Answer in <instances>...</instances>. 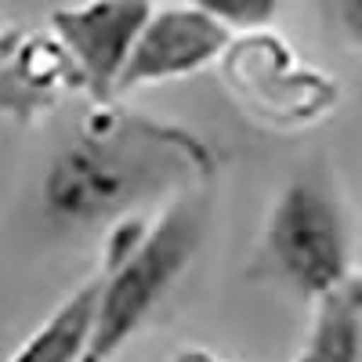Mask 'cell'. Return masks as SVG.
Here are the masks:
<instances>
[{"label": "cell", "mask_w": 362, "mask_h": 362, "mask_svg": "<svg viewBox=\"0 0 362 362\" xmlns=\"http://www.w3.org/2000/svg\"><path fill=\"white\" fill-rule=\"evenodd\" d=\"M214 153L192 131L102 102L69 131L40 185L44 218L62 232L119 228L189 192H206Z\"/></svg>", "instance_id": "cell-1"}, {"label": "cell", "mask_w": 362, "mask_h": 362, "mask_svg": "<svg viewBox=\"0 0 362 362\" xmlns=\"http://www.w3.org/2000/svg\"><path fill=\"white\" fill-rule=\"evenodd\" d=\"M206 221V192H189L156 210L153 218L124 221L105 235L95 326L83 362H112L141 334V326L153 319L199 254Z\"/></svg>", "instance_id": "cell-2"}, {"label": "cell", "mask_w": 362, "mask_h": 362, "mask_svg": "<svg viewBox=\"0 0 362 362\" xmlns=\"http://www.w3.org/2000/svg\"><path fill=\"white\" fill-rule=\"evenodd\" d=\"M261 261L272 279L312 305L358 276L351 272L348 210L322 163L300 167L276 192L261 228Z\"/></svg>", "instance_id": "cell-3"}, {"label": "cell", "mask_w": 362, "mask_h": 362, "mask_svg": "<svg viewBox=\"0 0 362 362\" xmlns=\"http://www.w3.org/2000/svg\"><path fill=\"white\" fill-rule=\"evenodd\" d=\"M221 69L228 90H235L254 116L276 127L319 124L341 102L337 80L305 66L297 51L272 29L235 37L221 58Z\"/></svg>", "instance_id": "cell-4"}, {"label": "cell", "mask_w": 362, "mask_h": 362, "mask_svg": "<svg viewBox=\"0 0 362 362\" xmlns=\"http://www.w3.org/2000/svg\"><path fill=\"white\" fill-rule=\"evenodd\" d=\"M235 33L214 15L210 4H167L153 8L141 37L131 51V62L119 80V90L156 87L185 80L228 54Z\"/></svg>", "instance_id": "cell-5"}, {"label": "cell", "mask_w": 362, "mask_h": 362, "mask_svg": "<svg viewBox=\"0 0 362 362\" xmlns=\"http://www.w3.org/2000/svg\"><path fill=\"white\" fill-rule=\"evenodd\" d=\"M148 15H153V4H138V0L51 11V37L62 44L69 62L76 66L80 83L98 105L119 95V80H124V69Z\"/></svg>", "instance_id": "cell-6"}, {"label": "cell", "mask_w": 362, "mask_h": 362, "mask_svg": "<svg viewBox=\"0 0 362 362\" xmlns=\"http://www.w3.org/2000/svg\"><path fill=\"white\" fill-rule=\"evenodd\" d=\"M62 87H83L62 44L54 37L18 40L11 62L0 73V105L33 116L62 95Z\"/></svg>", "instance_id": "cell-7"}, {"label": "cell", "mask_w": 362, "mask_h": 362, "mask_svg": "<svg viewBox=\"0 0 362 362\" xmlns=\"http://www.w3.org/2000/svg\"><path fill=\"white\" fill-rule=\"evenodd\" d=\"M95 300L98 276H90L47 312V319L8 355V362H83L95 326Z\"/></svg>", "instance_id": "cell-8"}, {"label": "cell", "mask_w": 362, "mask_h": 362, "mask_svg": "<svg viewBox=\"0 0 362 362\" xmlns=\"http://www.w3.org/2000/svg\"><path fill=\"white\" fill-rule=\"evenodd\" d=\"M300 362H362V276L315 305Z\"/></svg>", "instance_id": "cell-9"}, {"label": "cell", "mask_w": 362, "mask_h": 362, "mask_svg": "<svg viewBox=\"0 0 362 362\" xmlns=\"http://www.w3.org/2000/svg\"><path fill=\"white\" fill-rule=\"evenodd\" d=\"M334 15H337V25H341L344 40L362 54V0H348V4H337Z\"/></svg>", "instance_id": "cell-10"}, {"label": "cell", "mask_w": 362, "mask_h": 362, "mask_svg": "<svg viewBox=\"0 0 362 362\" xmlns=\"http://www.w3.org/2000/svg\"><path fill=\"white\" fill-rule=\"evenodd\" d=\"M15 47H18V37H11V33H4V29H0V73H4V66L11 62Z\"/></svg>", "instance_id": "cell-11"}, {"label": "cell", "mask_w": 362, "mask_h": 362, "mask_svg": "<svg viewBox=\"0 0 362 362\" xmlns=\"http://www.w3.org/2000/svg\"><path fill=\"white\" fill-rule=\"evenodd\" d=\"M174 362H225V358H218V355H210V351H199V348H192V351H181Z\"/></svg>", "instance_id": "cell-12"}, {"label": "cell", "mask_w": 362, "mask_h": 362, "mask_svg": "<svg viewBox=\"0 0 362 362\" xmlns=\"http://www.w3.org/2000/svg\"><path fill=\"white\" fill-rule=\"evenodd\" d=\"M290 362H300V358H297V355H293V358H290Z\"/></svg>", "instance_id": "cell-13"}, {"label": "cell", "mask_w": 362, "mask_h": 362, "mask_svg": "<svg viewBox=\"0 0 362 362\" xmlns=\"http://www.w3.org/2000/svg\"><path fill=\"white\" fill-rule=\"evenodd\" d=\"M358 276H362V272H358Z\"/></svg>", "instance_id": "cell-14"}]
</instances>
